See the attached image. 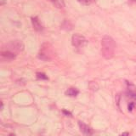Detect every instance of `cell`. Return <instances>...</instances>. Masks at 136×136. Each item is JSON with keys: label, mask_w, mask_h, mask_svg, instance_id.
Wrapping results in <instances>:
<instances>
[{"label": "cell", "mask_w": 136, "mask_h": 136, "mask_svg": "<svg viewBox=\"0 0 136 136\" xmlns=\"http://www.w3.org/2000/svg\"><path fill=\"white\" fill-rule=\"evenodd\" d=\"M116 43L115 41L110 36H105L101 40V53L105 59H111L115 53Z\"/></svg>", "instance_id": "6da1fadb"}, {"label": "cell", "mask_w": 136, "mask_h": 136, "mask_svg": "<svg viewBox=\"0 0 136 136\" xmlns=\"http://www.w3.org/2000/svg\"><path fill=\"white\" fill-rule=\"evenodd\" d=\"M2 50L12 52L14 54L17 55L18 53L21 52L24 50V44L22 43V42L20 40H14L5 44L4 46L3 47Z\"/></svg>", "instance_id": "7a4b0ae2"}, {"label": "cell", "mask_w": 136, "mask_h": 136, "mask_svg": "<svg viewBox=\"0 0 136 136\" xmlns=\"http://www.w3.org/2000/svg\"><path fill=\"white\" fill-rule=\"evenodd\" d=\"M39 59L45 60V61H48V60H50L53 57V50L52 47L50 46V43H43L40 48V51L38 54Z\"/></svg>", "instance_id": "3957f363"}, {"label": "cell", "mask_w": 136, "mask_h": 136, "mask_svg": "<svg viewBox=\"0 0 136 136\" xmlns=\"http://www.w3.org/2000/svg\"><path fill=\"white\" fill-rule=\"evenodd\" d=\"M71 43H72V45L74 47L82 48L84 47V44L86 43V38L82 35L76 33L71 37Z\"/></svg>", "instance_id": "277c9868"}, {"label": "cell", "mask_w": 136, "mask_h": 136, "mask_svg": "<svg viewBox=\"0 0 136 136\" xmlns=\"http://www.w3.org/2000/svg\"><path fill=\"white\" fill-rule=\"evenodd\" d=\"M78 126H79V128H80V130L82 134H84L85 136H92L93 135V130L92 128L89 127L88 125H86L84 123L82 122H80L79 121L78 122Z\"/></svg>", "instance_id": "5b68a950"}, {"label": "cell", "mask_w": 136, "mask_h": 136, "mask_svg": "<svg viewBox=\"0 0 136 136\" xmlns=\"http://www.w3.org/2000/svg\"><path fill=\"white\" fill-rule=\"evenodd\" d=\"M31 20H32V24L33 28L35 29L37 32H42L43 29V26L42 23H41V21L38 19V17L32 16Z\"/></svg>", "instance_id": "8992f818"}, {"label": "cell", "mask_w": 136, "mask_h": 136, "mask_svg": "<svg viewBox=\"0 0 136 136\" xmlns=\"http://www.w3.org/2000/svg\"><path fill=\"white\" fill-rule=\"evenodd\" d=\"M1 56H2V58L5 59L7 60H12L16 57V55L14 54V53H12V52L2 50H1Z\"/></svg>", "instance_id": "52a82bcc"}, {"label": "cell", "mask_w": 136, "mask_h": 136, "mask_svg": "<svg viewBox=\"0 0 136 136\" xmlns=\"http://www.w3.org/2000/svg\"><path fill=\"white\" fill-rule=\"evenodd\" d=\"M78 94H79V91L76 88H70V89H68L66 92V95L70 96V97H76V96H77Z\"/></svg>", "instance_id": "ba28073f"}, {"label": "cell", "mask_w": 136, "mask_h": 136, "mask_svg": "<svg viewBox=\"0 0 136 136\" xmlns=\"http://www.w3.org/2000/svg\"><path fill=\"white\" fill-rule=\"evenodd\" d=\"M37 77L38 79H43V80H47L48 79V77L46 76V75H45L44 73H42V72H37Z\"/></svg>", "instance_id": "9c48e42d"}, {"label": "cell", "mask_w": 136, "mask_h": 136, "mask_svg": "<svg viewBox=\"0 0 136 136\" xmlns=\"http://www.w3.org/2000/svg\"><path fill=\"white\" fill-rule=\"evenodd\" d=\"M50 1L51 3H53L57 7V8H62V4L61 3H60V1H59V0H50Z\"/></svg>", "instance_id": "30bf717a"}, {"label": "cell", "mask_w": 136, "mask_h": 136, "mask_svg": "<svg viewBox=\"0 0 136 136\" xmlns=\"http://www.w3.org/2000/svg\"><path fill=\"white\" fill-rule=\"evenodd\" d=\"M78 1L82 3H84V4H90L94 0H78Z\"/></svg>", "instance_id": "8fae6325"}, {"label": "cell", "mask_w": 136, "mask_h": 136, "mask_svg": "<svg viewBox=\"0 0 136 136\" xmlns=\"http://www.w3.org/2000/svg\"><path fill=\"white\" fill-rule=\"evenodd\" d=\"M135 106V104H134V102H131V103H129V105H128V111H133V109L134 108Z\"/></svg>", "instance_id": "7c38bea8"}, {"label": "cell", "mask_w": 136, "mask_h": 136, "mask_svg": "<svg viewBox=\"0 0 136 136\" xmlns=\"http://www.w3.org/2000/svg\"><path fill=\"white\" fill-rule=\"evenodd\" d=\"M63 114H65L66 116H71L72 115H71V113L70 112V111H66V110H63Z\"/></svg>", "instance_id": "4fadbf2b"}, {"label": "cell", "mask_w": 136, "mask_h": 136, "mask_svg": "<svg viewBox=\"0 0 136 136\" xmlns=\"http://www.w3.org/2000/svg\"><path fill=\"white\" fill-rule=\"evenodd\" d=\"M120 136H129V134H128V132H124V133H123Z\"/></svg>", "instance_id": "5bb4252c"}, {"label": "cell", "mask_w": 136, "mask_h": 136, "mask_svg": "<svg viewBox=\"0 0 136 136\" xmlns=\"http://www.w3.org/2000/svg\"><path fill=\"white\" fill-rule=\"evenodd\" d=\"M9 136H16V134H10Z\"/></svg>", "instance_id": "9a60e30c"}]
</instances>
